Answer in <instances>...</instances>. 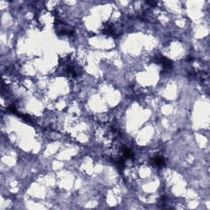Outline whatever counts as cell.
Returning a JSON list of instances; mask_svg holds the SVG:
<instances>
[{
  "instance_id": "obj_1",
  "label": "cell",
  "mask_w": 210,
  "mask_h": 210,
  "mask_svg": "<svg viewBox=\"0 0 210 210\" xmlns=\"http://www.w3.org/2000/svg\"><path fill=\"white\" fill-rule=\"evenodd\" d=\"M152 164L156 168H161L165 165V160L163 157L160 156H155L152 159Z\"/></svg>"
}]
</instances>
